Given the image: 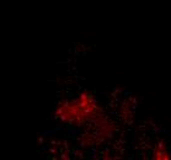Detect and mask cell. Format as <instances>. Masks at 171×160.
Instances as JSON below:
<instances>
[{"instance_id":"obj_1","label":"cell","mask_w":171,"mask_h":160,"mask_svg":"<svg viewBox=\"0 0 171 160\" xmlns=\"http://www.w3.org/2000/svg\"><path fill=\"white\" fill-rule=\"evenodd\" d=\"M97 107L90 95H81L76 101L67 102L60 105L57 111V117L63 122L71 124H80L95 117Z\"/></svg>"}]
</instances>
